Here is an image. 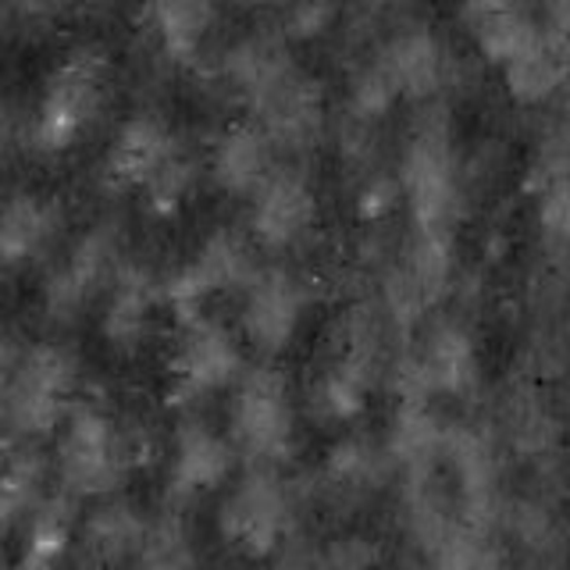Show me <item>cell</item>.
<instances>
[{
  "instance_id": "obj_15",
  "label": "cell",
  "mask_w": 570,
  "mask_h": 570,
  "mask_svg": "<svg viewBox=\"0 0 570 570\" xmlns=\"http://www.w3.org/2000/svg\"><path fill=\"white\" fill-rule=\"evenodd\" d=\"M232 71H236V82L246 89L257 104H267V97L289 79L285 76V61L282 50L267 40H249L236 53H232Z\"/></svg>"
},
{
  "instance_id": "obj_11",
  "label": "cell",
  "mask_w": 570,
  "mask_h": 570,
  "mask_svg": "<svg viewBox=\"0 0 570 570\" xmlns=\"http://www.w3.org/2000/svg\"><path fill=\"white\" fill-rule=\"evenodd\" d=\"M385 71L392 82L406 89V94H428V89L439 82V71H442V50L435 43V36L410 32L403 40H396L389 50Z\"/></svg>"
},
{
  "instance_id": "obj_16",
  "label": "cell",
  "mask_w": 570,
  "mask_h": 570,
  "mask_svg": "<svg viewBox=\"0 0 570 570\" xmlns=\"http://www.w3.org/2000/svg\"><path fill=\"white\" fill-rule=\"evenodd\" d=\"M560 40H539V43H531L528 50L521 53H513V58L507 61V82L517 97H524V100H539L546 97L552 86H557L560 79Z\"/></svg>"
},
{
  "instance_id": "obj_10",
  "label": "cell",
  "mask_w": 570,
  "mask_h": 570,
  "mask_svg": "<svg viewBox=\"0 0 570 570\" xmlns=\"http://www.w3.org/2000/svg\"><path fill=\"white\" fill-rule=\"evenodd\" d=\"M160 160H165V136L154 121L139 118L121 129L111 157H107V175L115 186L139 183V178H150L157 171Z\"/></svg>"
},
{
  "instance_id": "obj_4",
  "label": "cell",
  "mask_w": 570,
  "mask_h": 570,
  "mask_svg": "<svg viewBox=\"0 0 570 570\" xmlns=\"http://www.w3.org/2000/svg\"><path fill=\"white\" fill-rule=\"evenodd\" d=\"M236 439L249 453H278L289 439V406L275 374H254L236 396Z\"/></svg>"
},
{
  "instance_id": "obj_6",
  "label": "cell",
  "mask_w": 570,
  "mask_h": 570,
  "mask_svg": "<svg viewBox=\"0 0 570 570\" xmlns=\"http://www.w3.org/2000/svg\"><path fill=\"white\" fill-rule=\"evenodd\" d=\"M282 517V499L272 478H249L225 507V534H232L249 552H264L275 542Z\"/></svg>"
},
{
  "instance_id": "obj_31",
  "label": "cell",
  "mask_w": 570,
  "mask_h": 570,
  "mask_svg": "<svg viewBox=\"0 0 570 570\" xmlns=\"http://www.w3.org/2000/svg\"><path fill=\"white\" fill-rule=\"evenodd\" d=\"M421 299H424V293L417 289L414 275H392L389 278V307L396 311L400 321H414L421 311Z\"/></svg>"
},
{
  "instance_id": "obj_29",
  "label": "cell",
  "mask_w": 570,
  "mask_h": 570,
  "mask_svg": "<svg viewBox=\"0 0 570 570\" xmlns=\"http://www.w3.org/2000/svg\"><path fill=\"white\" fill-rule=\"evenodd\" d=\"M392 89H396V82L389 79L385 65L364 71L361 82H356V111H364V115H379V111H385L389 100H392Z\"/></svg>"
},
{
  "instance_id": "obj_21",
  "label": "cell",
  "mask_w": 570,
  "mask_h": 570,
  "mask_svg": "<svg viewBox=\"0 0 570 570\" xmlns=\"http://www.w3.org/2000/svg\"><path fill=\"white\" fill-rule=\"evenodd\" d=\"M435 442H439L435 417L428 414L421 403H403L396 428H392V453L421 468V463H428V456L435 453Z\"/></svg>"
},
{
  "instance_id": "obj_26",
  "label": "cell",
  "mask_w": 570,
  "mask_h": 570,
  "mask_svg": "<svg viewBox=\"0 0 570 570\" xmlns=\"http://www.w3.org/2000/svg\"><path fill=\"white\" fill-rule=\"evenodd\" d=\"M150 183V200L160 214H168L178 207V200H183V193L189 186V165L178 157H165L157 165V171L147 178Z\"/></svg>"
},
{
  "instance_id": "obj_17",
  "label": "cell",
  "mask_w": 570,
  "mask_h": 570,
  "mask_svg": "<svg viewBox=\"0 0 570 570\" xmlns=\"http://www.w3.org/2000/svg\"><path fill=\"white\" fill-rule=\"evenodd\" d=\"M267 118L272 129L285 139H303L317 121V89L311 82L285 79L272 97H267Z\"/></svg>"
},
{
  "instance_id": "obj_22",
  "label": "cell",
  "mask_w": 570,
  "mask_h": 570,
  "mask_svg": "<svg viewBox=\"0 0 570 570\" xmlns=\"http://www.w3.org/2000/svg\"><path fill=\"white\" fill-rule=\"evenodd\" d=\"M154 14L171 53H193V47L200 43V36L210 22L207 4H160Z\"/></svg>"
},
{
  "instance_id": "obj_28",
  "label": "cell",
  "mask_w": 570,
  "mask_h": 570,
  "mask_svg": "<svg viewBox=\"0 0 570 570\" xmlns=\"http://www.w3.org/2000/svg\"><path fill=\"white\" fill-rule=\"evenodd\" d=\"M36 474H40V463H36L29 453L14 456L11 468H8V478H4V513L14 517L29 503L32 495V485H36Z\"/></svg>"
},
{
  "instance_id": "obj_23",
  "label": "cell",
  "mask_w": 570,
  "mask_h": 570,
  "mask_svg": "<svg viewBox=\"0 0 570 570\" xmlns=\"http://www.w3.org/2000/svg\"><path fill=\"white\" fill-rule=\"evenodd\" d=\"M414 282L417 289L432 299L442 293L445 278H450V246H445V236L439 228H421L417 246H414Z\"/></svg>"
},
{
  "instance_id": "obj_5",
  "label": "cell",
  "mask_w": 570,
  "mask_h": 570,
  "mask_svg": "<svg viewBox=\"0 0 570 570\" xmlns=\"http://www.w3.org/2000/svg\"><path fill=\"white\" fill-rule=\"evenodd\" d=\"M118 478V453L107 421L94 410H82L71 421L65 442V481L76 492H104Z\"/></svg>"
},
{
  "instance_id": "obj_24",
  "label": "cell",
  "mask_w": 570,
  "mask_h": 570,
  "mask_svg": "<svg viewBox=\"0 0 570 570\" xmlns=\"http://www.w3.org/2000/svg\"><path fill=\"white\" fill-rule=\"evenodd\" d=\"M43 228H47V218H43V210L36 207V200H29V196H14L4 210V232H0L8 261H18L26 249H32L36 239L43 236Z\"/></svg>"
},
{
  "instance_id": "obj_25",
  "label": "cell",
  "mask_w": 570,
  "mask_h": 570,
  "mask_svg": "<svg viewBox=\"0 0 570 570\" xmlns=\"http://www.w3.org/2000/svg\"><path fill=\"white\" fill-rule=\"evenodd\" d=\"M139 539V524L129 517V510H104L94 521V549L100 557H118Z\"/></svg>"
},
{
  "instance_id": "obj_34",
  "label": "cell",
  "mask_w": 570,
  "mask_h": 570,
  "mask_svg": "<svg viewBox=\"0 0 570 570\" xmlns=\"http://www.w3.org/2000/svg\"><path fill=\"white\" fill-rule=\"evenodd\" d=\"M392 186L389 183H374V189L364 193V214H379L382 207H389Z\"/></svg>"
},
{
  "instance_id": "obj_20",
  "label": "cell",
  "mask_w": 570,
  "mask_h": 570,
  "mask_svg": "<svg viewBox=\"0 0 570 570\" xmlns=\"http://www.w3.org/2000/svg\"><path fill=\"white\" fill-rule=\"evenodd\" d=\"M142 314H147V275L142 272H121V282L115 289L111 314H107V335L115 343L129 346L142 332Z\"/></svg>"
},
{
  "instance_id": "obj_12",
  "label": "cell",
  "mask_w": 570,
  "mask_h": 570,
  "mask_svg": "<svg viewBox=\"0 0 570 570\" xmlns=\"http://www.w3.org/2000/svg\"><path fill=\"white\" fill-rule=\"evenodd\" d=\"M474 29L481 36V43L489 47L492 58L510 61L513 53L528 50L531 43H539V32L528 22V14L521 8L510 4H485V8H471Z\"/></svg>"
},
{
  "instance_id": "obj_30",
  "label": "cell",
  "mask_w": 570,
  "mask_h": 570,
  "mask_svg": "<svg viewBox=\"0 0 570 570\" xmlns=\"http://www.w3.org/2000/svg\"><path fill=\"white\" fill-rule=\"evenodd\" d=\"M65 546V524L58 521V513H47L40 524L32 531V542H29V552H26V563H43L50 557H58Z\"/></svg>"
},
{
  "instance_id": "obj_32",
  "label": "cell",
  "mask_w": 570,
  "mask_h": 570,
  "mask_svg": "<svg viewBox=\"0 0 570 570\" xmlns=\"http://www.w3.org/2000/svg\"><path fill=\"white\" fill-rule=\"evenodd\" d=\"M546 222H549L552 232H563V225H567V189H563V183H557V186H552V193H549Z\"/></svg>"
},
{
  "instance_id": "obj_14",
  "label": "cell",
  "mask_w": 570,
  "mask_h": 570,
  "mask_svg": "<svg viewBox=\"0 0 570 570\" xmlns=\"http://www.w3.org/2000/svg\"><path fill=\"white\" fill-rule=\"evenodd\" d=\"M264 165H267V142L249 125L225 132V139L218 142V154H214V171H218V178L228 189L254 186Z\"/></svg>"
},
{
  "instance_id": "obj_18",
  "label": "cell",
  "mask_w": 570,
  "mask_h": 570,
  "mask_svg": "<svg viewBox=\"0 0 570 570\" xmlns=\"http://www.w3.org/2000/svg\"><path fill=\"white\" fill-rule=\"evenodd\" d=\"M189 272L200 278L207 293L228 289V285L246 278V246L236 236H228V232H218V236L207 239V246L200 249V257H196Z\"/></svg>"
},
{
  "instance_id": "obj_19",
  "label": "cell",
  "mask_w": 570,
  "mask_h": 570,
  "mask_svg": "<svg viewBox=\"0 0 570 570\" xmlns=\"http://www.w3.org/2000/svg\"><path fill=\"white\" fill-rule=\"evenodd\" d=\"M428 382L439 389H463L474 374V361H471V346L456 328H442L432 343V353L424 361Z\"/></svg>"
},
{
  "instance_id": "obj_9",
  "label": "cell",
  "mask_w": 570,
  "mask_h": 570,
  "mask_svg": "<svg viewBox=\"0 0 570 570\" xmlns=\"http://www.w3.org/2000/svg\"><path fill=\"white\" fill-rule=\"evenodd\" d=\"M239 356L232 338L218 328V325H204L196 321L186 335V346H183V361H178V374H183L186 389H210V385H222L232 379L236 371Z\"/></svg>"
},
{
  "instance_id": "obj_1",
  "label": "cell",
  "mask_w": 570,
  "mask_h": 570,
  "mask_svg": "<svg viewBox=\"0 0 570 570\" xmlns=\"http://www.w3.org/2000/svg\"><path fill=\"white\" fill-rule=\"evenodd\" d=\"M100 53L94 47H79L68 53V61L50 79L40 125H36V139L47 150H58L82 129V121L94 115L97 94H100Z\"/></svg>"
},
{
  "instance_id": "obj_8",
  "label": "cell",
  "mask_w": 570,
  "mask_h": 570,
  "mask_svg": "<svg viewBox=\"0 0 570 570\" xmlns=\"http://www.w3.org/2000/svg\"><path fill=\"white\" fill-rule=\"evenodd\" d=\"M311 218V196L293 175H275L261 186L254 204V228L264 243H289L296 239Z\"/></svg>"
},
{
  "instance_id": "obj_13",
  "label": "cell",
  "mask_w": 570,
  "mask_h": 570,
  "mask_svg": "<svg viewBox=\"0 0 570 570\" xmlns=\"http://www.w3.org/2000/svg\"><path fill=\"white\" fill-rule=\"evenodd\" d=\"M228 468L225 445L204 432L200 424H186L178 435V460H175V481L178 489H200L218 481Z\"/></svg>"
},
{
  "instance_id": "obj_3",
  "label": "cell",
  "mask_w": 570,
  "mask_h": 570,
  "mask_svg": "<svg viewBox=\"0 0 570 570\" xmlns=\"http://www.w3.org/2000/svg\"><path fill=\"white\" fill-rule=\"evenodd\" d=\"M410 200L421 228H439L453 200V175H450V147H445V129L439 121H424L410 147L406 160Z\"/></svg>"
},
{
  "instance_id": "obj_7",
  "label": "cell",
  "mask_w": 570,
  "mask_h": 570,
  "mask_svg": "<svg viewBox=\"0 0 570 570\" xmlns=\"http://www.w3.org/2000/svg\"><path fill=\"white\" fill-rule=\"evenodd\" d=\"M296 314H299V296L296 285L285 278L282 272H267L257 278L254 293L246 303V328L257 338L261 346L278 350L285 338L296 328Z\"/></svg>"
},
{
  "instance_id": "obj_33",
  "label": "cell",
  "mask_w": 570,
  "mask_h": 570,
  "mask_svg": "<svg viewBox=\"0 0 570 570\" xmlns=\"http://www.w3.org/2000/svg\"><path fill=\"white\" fill-rule=\"evenodd\" d=\"M328 18V8H314V4H303L293 11V29L296 32H317L321 22Z\"/></svg>"
},
{
  "instance_id": "obj_2",
  "label": "cell",
  "mask_w": 570,
  "mask_h": 570,
  "mask_svg": "<svg viewBox=\"0 0 570 570\" xmlns=\"http://www.w3.org/2000/svg\"><path fill=\"white\" fill-rule=\"evenodd\" d=\"M71 364L61 350L40 346L26 356V364L18 367L8 389V410L11 421L22 432H47L58 417V396L68 385Z\"/></svg>"
},
{
  "instance_id": "obj_27",
  "label": "cell",
  "mask_w": 570,
  "mask_h": 570,
  "mask_svg": "<svg viewBox=\"0 0 570 570\" xmlns=\"http://www.w3.org/2000/svg\"><path fill=\"white\" fill-rule=\"evenodd\" d=\"M364 367L361 364H343L332 379L325 382V406L332 414H353L361 406V385H364Z\"/></svg>"
}]
</instances>
